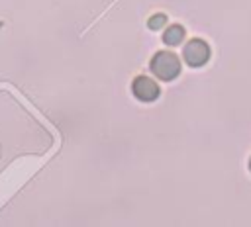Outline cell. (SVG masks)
I'll use <instances>...</instances> for the list:
<instances>
[{"label":"cell","instance_id":"obj_1","mask_svg":"<svg viewBox=\"0 0 251 227\" xmlns=\"http://www.w3.org/2000/svg\"><path fill=\"white\" fill-rule=\"evenodd\" d=\"M149 68L151 72L161 78V80H173L178 76L180 72V63H178V57L171 51H159L153 55L151 63H149Z\"/></svg>","mask_w":251,"mask_h":227},{"label":"cell","instance_id":"obj_4","mask_svg":"<svg viewBox=\"0 0 251 227\" xmlns=\"http://www.w3.org/2000/svg\"><path fill=\"white\" fill-rule=\"evenodd\" d=\"M184 33H186V31H184V27H182L180 23H173V25H169V27L165 29V33H163V41H165L167 45L175 47V45L182 43Z\"/></svg>","mask_w":251,"mask_h":227},{"label":"cell","instance_id":"obj_2","mask_svg":"<svg viewBox=\"0 0 251 227\" xmlns=\"http://www.w3.org/2000/svg\"><path fill=\"white\" fill-rule=\"evenodd\" d=\"M182 57H184V61H186L188 67H194V68L196 67H202L210 59V47H208V43L204 39L194 37V39H190L182 47Z\"/></svg>","mask_w":251,"mask_h":227},{"label":"cell","instance_id":"obj_3","mask_svg":"<svg viewBox=\"0 0 251 227\" xmlns=\"http://www.w3.org/2000/svg\"><path fill=\"white\" fill-rule=\"evenodd\" d=\"M131 92L141 102H153L159 98V86L153 78L147 76H135L131 82Z\"/></svg>","mask_w":251,"mask_h":227},{"label":"cell","instance_id":"obj_5","mask_svg":"<svg viewBox=\"0 0 251 227\" xmlns=\"http://www.w3.org/2000/svg\"><path fill=\"white\" fill-rule=\"evenodd\" d=\"M165 22H167V16L165 14H155V16H151L149 18V22H147V25H149V29H161L163 25H165Z\"/></svg>","mask_w":251,"mask_h":227},{"label":"cell","instance_id":"obj_6","mask_svg":"<svg viewBox=\"0 0 251 227\" xmlns=\"http://www.w3.org/2000/svg\"><path fill=\"white\" fill-rule=\"evenodd\" d=\"M249 168H251V160H249Z\"/></svg>","mask_w":251,"mask_h":227}]
</instances>
